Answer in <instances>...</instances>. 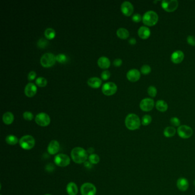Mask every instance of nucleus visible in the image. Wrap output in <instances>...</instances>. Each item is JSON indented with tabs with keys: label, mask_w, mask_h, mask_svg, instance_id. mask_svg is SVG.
I'll list each match as a JSON object with an SVG mask.
<instances>
[{
	"label": "nucleus",
	"mask_w": 195,
	"mask_h": 195,
	"mask_svg": "<svg viewBox=\"0 0 195 195\" xmlns=\"http://www.w3.org/2000/svg\"><path fill=\"white\" fill-rule=\"evenodd\" d=\"M187 41L189 45L192 46H195V37L193 36H188L187 38Z\"/></svg>",
	"instance_id": "ea45409f"
},
{
	"label": "nucleus",
	"mask_w": 195,
	"mask_h": 195,
	"mask_svg": "<svg viewBox=\"0 0 195 195\" xmlns=\"http://www.w3.org/2000/svg\"><path fill=\"white\" fill-rule=\"evenodd\" d=\"M143 22L146 26L155 25L158 21V16L155 11H146L143 16Z\"/></svg>",
	"instance_id": "7ed1b4c3"
},
{
	"label": "nucleus",
	"mask_w": 195,
	"mask_h": 195,
	"mask_svg": "<svg viewBox=\"0 0 195 195\" xmlns=\"http://www.w3.org/2000/svg\"><path fill=\"white\" fill-rule=\"evenodd\" d=\"M170 123L173 127H179L181 124V121L179 118L176 117H173L170 119Z\"/></svg>",
	"instance_id": "72a5a7b5"
},
{
	"label": "nucleus",
	"mask_w": 195,
	"mask_h": 195,
	"mask_svg": "<svg viewBox=\"0 0 195 195\" xmlns=\"http://www.w3.org/2000/svg\"><path fill=\"white\" fill-rule=\"evenodd\" d=\"M49 195V194H46V195Z\"/></svg>",
	"instance_id": "de8ad7c7"
},
{
	"label": "nucleus",
	"mask_w": 195,
	"mask_h": 195,
	"mask_svg": "<svg viewBox=\"0 0 195 195\" xmlns=\"http://www.w3.org/2000/svg\"><path fill=\"white\" fill-rule=\"evenodd\" d=\"M154 102L152 98H145L143 99L140 103V108L143 111L150 112L154 109Z\"/></svg>",
	"instance_id": "f8f14e48"
},
{
	"label": "nucleus",
	"mask_w": 195,
	"mask_h": 195,
	"mask_svg": "<svg viewBox=\"0 0 195 195\" xmlns=\"http://www.w3.org/2000/svg\"><path fill=\"white\" fill-rule=\"evenodd\" d=\"M110 77V73L108 71H105L102 72L101 77L103 80H107Z\"/></svg>",
	"instance_id": "58836bf2"
},
{
	"label": "nucleus",
	"mask_w": 195,
	"mask_h": 195,
	"mask_svg": "<svg viewBox=\"0 0 195 195\" xmlns=\"http://www.w3.org/2000/svg\"><path fill=\"white\" fill-rule=\"evenodd\" d=\"M140 71H141V73L143 75H149L151 72V68L148 65H144L141 68Z\"/></svg>",
	"instance_id": "c9c22d12"
},
{
	"label": "nucleus",
	"mask_w": 195,
	"mask_h": 195,
	"mask_svg": "<svg viewBox=\"0 0 195 195\" xmlns=\"http://www.w3.org/2000/svg\"><path fill=\"white\" fill-rule=\"evenodd\" d=\"M87 151L81 147H76L71 152V158L76 164L84 163L88 158Z\"/></svg>",
	"instance_id": "f257e3e1"
},
{
	"label": "nucleus",
	"mask_w": 195,
	"mask_h": 195,
	"mask_svg": "<svg viewBox=\"0 0 195 195\" xmlns=\"http://www.w3.org/2000/svg\"><path fill=\"white\" fill-rule=\"evenodd\" d=\"M36 76H37V74H36V72H30L29 73V75L28 76V80H29V81H32V80H34L35 78L36 77Z\"/></svg>",
	"instance_id": "a19ab883"
},
{
	"label": "nucleus",
	"mask_w": 195,
	"mask_h": 195,
	"mask_svg": "<svg viewBox=\"0 0 195 195\" xmlns=\"http://www.w3.org/2000/svg\"><path fill=\"white\" fill-rule=\"evenodd\" d=\"M19 144L24 150H30L34 146L35 140L32 136H24L19 140Z\"/></svg>",
	"instance_id": "39448f33"
},
{
	"label": "nucleus",
	"mask_w": 195,
	"mask_h": 195,
	"mask_svg": "<svg viewBox=\"0 0 195 195\" xmlns=\"http://www.w3.org/2000/svg\"><path fill=\"white\" fill-rule=\"evenodd\" d=\"M176 133V129H175V128L173 127L172 126H170V127H167L165 128L163 132V134L165 136V137L167 138H170L173 137L175 135Z\"/></svg>",
	"instance_id": "393cba45"
},
{
	"label": "nucleus",
	"mask_w": 195,
	"mask_h": 195,
	"mask_svg": "<svg viewBox=\"0 0 195 195\" xmlns=\"http://www.w3.org/2000/svg\"><path fill=\"white\" fill-rule=\"evenodd\" d=\"M92 164H91L89 161H85V162H84V166H85V167L86 168H88V169H90V168H92Z\"/></svg>",
	"instance_id": "37998d69"
},
{
	"label": "nucleus",
	"mask_w": 195,
	"mask_h": 195,
	"mask_svg": "<svg viewBox=\"0 0 195 195\" xmlns=\"http://www.w3.org/2000/svg\"><path fill=\"white\" fill-rule=\"evenodd\" d=\"M176 185L177 188L181 191H186L189 188L188 180L184 177H180L177 180Z\"/></svg>",
	"instance_id": "f3484780"
},
{
	"label": "nucleus",
	"mask_w": 195,
	"mask_h": 195,
	"mask_svg": "<svg viewBox=\"0 0 195 195\" xmlns=\"http://www.w3.org/2000/svg\"><path fill=\"white\" fill-rule=\"evenodd\" d=\"M81 193L82 195H96V188L90 183L83 184L81 187Z\"/></svg>",
	"instance_id": "9b49d317"
},
{
	"label": "nucleus",
	"mask_w": 195,
	"mask_h": 195,
	"mask_svg": "<svg viewBox=\"0 0 195 195\" xmlns=\"http://www.w3.org/2000/svg\"><path fill=\"white\" fill-rule=\"evenodd\" d=\"M148 94L151 98H155L158 93V90L156 87L154 86H150L148 88Z\"/></svg>",
	"instance_id": "473e14b6"
},
{
	"label": "nucleus",
	"mask_w": 195,
	"mask_h": 195,
	"mask_svg": "<svg viewBox=\"0 0 195 195\" xmlns=\"http://www.w3.org/2000/svg\"><path fill=\"white\" fill-rule=\"evenodd\" d=\"M56 61V56L52 53H46L42 55L40 59V64L44 68L53 67Z\"/></svg>",
	"instance_id": "20e7f679"
},
{
	"label": "nucleus",
	"mask_w": 195,
	"mask_h": 195,
	"mask_svg": "<svg viewBox=\"0 0 195 195\" xmlns=\"http://www.w3.org/2000/svg\"><path fill=\"white\" fill-rule=\"evenodd\" d=\"M129 43L132 45H135L136 44V40L134 38H132L129 40Z\"/></svg>",
	"instance_id": "c03bdc74"
},
{
	"label": "nucleus",
	"mask_w": 195,
	"mask_h": 195,
	"mask_svg": "<svg viewBox=\"0 0 195 195\" xmlns=\"http://www.w3.org/2000/svg\"><path fill=\"white\" fill-rule=\"evenodd\" d=\"M60 150V144L56 140L51 141L48 146V152L50 154H55Z\"/></svg>",
	"instance_id": "a211bd4d"
},
{
	"label": "nucleus",
	"mask_w": 195,
	"mask_h": 195,
	"mask_svg": "<svg viewBox=\"0 0 195 195\" xmlns=\"http://www.w3.org/2000/svg\"><path fill=\"white\" fill-rule=\"evenodd\" d=\"M94 151V150L93 148H89L88 149L87 152L88 154H93Z\"/></svg>",
	"instance_id": "a18cd8bd"
},
{
	"label": "nucleus",
	"mask_w": 195,
	"mask_h": 195,
	"mask_svg": "<svg viewBox=\"0 0 195 195\" xmlns=\"http://www.w3.org/2000/svg\"><path fill=\"white\" fill-rule=\"evenodd\" d=\"M141 121L139 117L134 113L128 115L125 120L126 127L130 131H135L140 127Z\"/></svg>",
	"instance_id": "f03ea898"
},
{
	"label": "nucleus",
	"mask_w": 195,
	"mask_h": 195,
	"mask_svg": "<svg viewBox=\"0 0 195 195\" xmlns=\"http://www.w3.org/2000/svg\"><path fill=\"white\" fill-rule=\"evenodd\" d=\"M33 115L30 112H25L23 113V117L26 121H32L33 119Z\"/></svg>",
	"instance_id": "e433bc0d"
},
{
	"label": "nucleus",
	"mask_w": 195,
	"mask_h": 195,
	"mask_svg": "<svg viewBox=\"0 0 195 195\" xmlns=\"http://www.w3.org/2000/svg\"><path fill=\"white\" fill-rule=\"evenodd\" d=\"M15 120V117L13 114L10 112L5 113L2 116V120L4 124L6 125H11L13 123Z\"/></svg>",
	"instance_id": "b1692460"
},
{
	"label": "nucleus",
	"mask_w": 195,
	"mask_h": 195,
	"mask_svg": "<svg viewBox=\"0 0 195 195\" xmlns=\"http://www.w3.org/2000/svg\"><path fill=\"white\" fill-rule=\"evenodd\" d=\"M123 64V61L120 58H116L113 61V64L116 67H119Z\"/></svg>",
	"instance_id": "79ce46f5"
},
{
	"label": "nucleus",
	"mask_w": 195,
	"mask_h": 195,
	"mask_svg": "<svg viewBox=\"0 0 195 195\" xmlns=\"http://www.w3.org/2000/svg\"><path fill=\"white\" fill-rule=\"evenodd\" d=\"M6 143L11 145H16L19 142V139L15 135H9L6 137Z\"/></svg>",
	"instance_id": "bb28decb"
},
{
	"label": "nucleus",
	"mask_w": 195,
	"mask_h": 195,
	"mask_svg": "<svg viewBox=\"0 0 195 195\" xmlns=\"http://www.w3.org/2000/svg\"><path fill=\"white\" fill-rule=\"evenodd\" d=\"M56 61L60 64H65L68 61V57L64 54H58L56 56Z\"/></svg>",
	"instance_id": "7c9ffc66"
},
{
	"label": "nucleus",
	"mask_w": 195,
	"mask_h": 195,
	"mask_svg": "<svg viewBox=\"0 0 195 195\" xmlns=\"http://www.w3.org/2000/svg\"><path fill=\"white\" fill-rule=\"evenodd\" d=\"M48 44H49L48 41L44 38L40 39L37 43L38 47H39L40 48H42V49H44V48H45L46 47H47V46L48 45Z\"/></svg>",
	"instance_id": "f704fd0d"
},
{
	"label": "nucleus",
	"mask_w": 195,
	"mask_h": 195,
	"mask_svg": "<svg viewBox=\"0 0 195 195\" xmlns=\"http://www.w3.org/2000/svg\"><path fill=\"white\" fill-rule=\"evenodd\" d=\"M137 33L140 38L143 40H146L150 37V30L147 26H141L139 28Z\"/></svg>",
	"instance_id": "6ab92c4d"
},
{
	"label": "nucleus",
	"mask_w": 195,
	"mask_h": 195,
	"mask_svg": "<svg viewBox=\"0 0 195 195\" xmlns=\"http://www.w3.org/2000/svg\"><path fill=\"white\" fill-rule=\"evenodd\" d=\"M155 106L157 110L161 112H166L168 108V105L167 104V103L165 101L162 100H158V102H156Z\"/></svg>",
	"instance_id": "5701e85b"
},
{
	"label": "nucleus",
	"mask_w": 195,
	"mask_h": 195,
	"mask_svg": "<svg viewBox=\"0 0 195 195\" xmlns=\"http://www.w3.org/2000/svg\"><path fill=\"white\" fill-rule=\"evenodd\" d=\"M88 85L94 89H98L99 88L102 84V81L101 79L98 77H91L90 79L88 80Z\"/></svg>",
	"instance_id": "aec40b11"
},
{
	"label": "nucleus",
	"mask_w": 195,
	"mask_h": 195,
	"mask_svg": "<svg viewBox=\"0 0 195 195\" xmlns=\"http://www.w3.org/2000/svg\"><path fill=\"white\" fill-rule=\"evenodd\" d=\"M117 86L112 82L106 83L102 86V92L105 96H112L116 93Z\"/></svg>",
	"instance_id": "9d476101"
},
{
	"label": "nucleus",
	"mask_w": 195,
	"mask_h": 195,
	"mask_svg": "<svg viewBox=\"0 0 195 195\" xmlns=\"http://www.w3.org/2000/svg\"><path fill=\"white\" fill-rule=\"evenodd\" d=\"M121 11L124 15L129 17L133 14L134 11V7L130 2L124 1L121 4Z\"/></svg>",
	"instance_id": "ddd939ff"
},
{
	"label": "nucleus",
	"mask_w": 195,
	"mask_h": 195,
	"mask_svg": "<svg viewBox=\"0 0 195 195\" xmlns=\"http://www.w3.org/2000/svg\"><path fill=\"white\" fill-rule=\"evenodd\" d=\"M193 184H194V185H195V180H194V181H193Z\"/></svg>",
	"instance_id": "49530a36"
},
{
	"label": "nucleus",
	"mask_w": 195,
	"mask_h": 195,
	"mask_svg": "<svg viewBox=\"0 0 195 195\" xmlns=\"http://www.w3.org/2000/svg\"><path fill=\"white\" fill-rule=\"evenodd\" d=\"M36 83L37 86L42 88V87H45V86H46V85L48 84V81H47L46 79L44 78V77H38L37 79H36Z\"/></svg>",
	"instance_id": "c85d7f7f"
},
{
	"label": "nucleus",
	"mask_w": 195,
	"mask_h": 195,
	"mask_svg": "<svg viewBox=\"0 0 195 195\" xmlns=\"http://www.w3.org/2000/svg\"><path fill=\"white\" fill-rule=\"evenodd\" d=\"M44 35L48 40H53L56 36V32L52 28H48L45 30Z\"/></svg>",
	"instance_id": "cd10ccee"
},
{
	"label": "nucleus",
	"mask_w": 195,
	"mask_h": 195,
	"mask_svg": "<svg viewBox=\"0 0 195 195\" xmlns=\"http://www.w3.org/2000/svg\"><path fill=\"white\" fill-rule=\"evenodd\" d=\"M67 191L69 195H77L78 193V187L75 183L71 182L67 185Z\"/></svg>",
	"instance_id": "4be33fe9"
},
{
	"label": "nucleus",
	"mask_w": 195,
	"mask_h": 195,
	"mask_svg": "<svg viewBox=\"0 0 195 195\" xmlns=\"http://www.w3.org/2000/svg\"><path fill=\"white\" fill-rule=\"evenodd\" d=\"M179 2L176 0H164L161 1V7L167 12H173L176 10Z\"/></svg>",
	"instance_id": "0eeeda50"
},
{
	"label": "nucleus",
	"mask_w": 195,
	"mask_h": 195,
	"mask_svg": "<svg viewBox=\"0 0 195 195\" xmlns=\"http://www.w3.org/2000/svg\"></svg>",
	"instance_id": "09e8293b"
},
{
	"label": "nucleus",
	"mask_w": 195,
	"mask_h": 195,
	"mask_svg": "<svg viewBox=\"0 0 195 195\" xmlns=\"http://www.w3.org/2000/svg\"><path fill=\"white\" fill-rule=\"evenodd\" d=\"M141 77V73L139 70L136 69H132L128 72L127 73V78L128 80L132 82L135 83L139 81Z\"/></svg>",
	"instance_id": "4468645a"
},
{
	"label": "nucleus",
	"mask_w": 195,
	"mask_h": 195,
	"mask_svg": "<svg viewBox=\"0 0 195 195\" xmlns=\"http://www.w3.org/2000/svg\"><path fill=\"white\" fill-rule=\"evenodd\" d=\"M37 88L36 85L33 83H29L26 85L25 88V94L28 98L33 97L37 93Z\"/></svg>",
	"instance_id": "2eb2a0df"
},
{
	"label": "nucleus",
	"mask_w": 195,
	"mask_h": 195,
	"mask_svg": "<svg viewBox=\"0 0 195 195\" xmlns=\"http://www.w3.org/2000/svg\"><path fill=\"white\" fill-rule=\"evenodd\" d=\"M116 34L118 37L123 40H125L129 36V31L123 28H119L118 30H117Z\"/></svg>",
	"instance_id": "a878e982"
},
{
	"label": "nucleus",
	"mask_w": 195,
	"mask_h": 195,
	"mask_svg": "<svg viewBox=\"0 0 195 195\" xmlns=\"http://www.w3.org/2000/svg\"><path fill=\"white\" fill-rule=\"evenodd\" d=\"M98 67L102 69H108L110 66V61L106 57H101L98 60Z\"/></svg>",
	"instance_id": "412c9836"
},
{
	"label": "nucleus",
	"mask_w": 195,
	"mask_h": 195,
	"mask_svg": "<svg viewBox=\"0 0 195 195\" xmlns=\"http://www.w3.org/2000/svg\"><path fill=\"white\" fill-rule=\"evenodd\" d=\"M184 58V53L181 50H176L173 53L171 57V60L173 63L178 64L181 63Z\"/></svg>",
	"instance_id": "dca6fc26"
},
{
	"label": "nucleus",
	"mask_w": 195,
	"mask_h": 195,
	"mask_svg": "<svg viewBox=\"0 0 195 195\" xmlns=\"http://www.w3.org/2000/svg\"><path fill=\"white\" fill-rule=\"evenodd\" d=\"M35 121L41 127H47L50 123V118L45 113H40L35 117Z\"/></svg>",
	"instance_id": "1a4fd4ad"
},
{
	"label": "nucleus",
	"mask_w": 195,
	"mask_h": 195,
	"mask_svg": "<svg viewBox=\"0 0 195 195\" xmlns=\"http://www.w3.org/2000/svg\"><path fill=\"white\" fill-rule=\"evenodd\" d=\"M54 162L57 166L65 167L70 164L71 159L68 155L65 154H58L54 158Z\"/></svg>",
	"instance_id": "6e6552de"
},
{
	"label": "nucleus",
	"mask_w": 195,
	"mask_h": 195,
	"mask_svg": "<svg viewBox=\"0 0 195 195\" xmlns=\"http://www.w3.org/2000/svg\"><path fill=\"white\" fill-rule=\"evenodd\" d=\"M177 132L179 136L181 139H187L190 138L193 135V131L191 127L183 125H180L177 129Z\"/></svg>",
	"instance_id": "423d86ee"
},
{
	"label": "nucleus",
	"mask_w": 195,
	"mask_h": 195,
	"mask_svg": "<svg viewBox=\"0 0 195 195\" xmlns=\"http://www.w3.org/2000/svg\"><path fill=\"white\" fill-rule=\"evenodd\" d=\"M89 161L92 164H97L100 161V158L96 154H92L89 157Z\"/></svg>",
	"instance_id": "2f4dec72"
},
{
	"label": "nucleus",
	"mask_w": 195,
	"mask_h": 195,
	"mask_svg": "<svg viewBox=\"0 0 195 195\" xmlns=\"http://www.w3.org/2000/svg\"><path fill=\"white\" fill-rule=\"evenodd\" d=\"M152 118L149 115H145L142 117L141 120V124L144 126H147L152 123Z\"/></svg>",
	"instance_id": "c756f323"
},
{
	"label": "nucleus",
	"mask_w": 195,
	"mask_h": 195,
	"mask_svg": "<svg viewBox=\"0 0 195 195\" xmlns=\"http://www.w3.org/2000/svg\"><path fill=\"white\" fill-rule=\"evenodd\" d=\"M132 20L134 23H138L143 20V17L139 13H135L132 16Z\"/></svg>",
	"instance_id": "4c0bfd02"
}]
</instances>
